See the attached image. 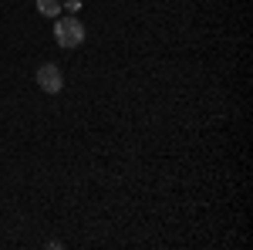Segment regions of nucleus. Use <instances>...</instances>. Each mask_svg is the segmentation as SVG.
<instances>
[{"instance_id":"f257e3e1","label":"nucleus","mask_w":253,"mask_h":250,"mask_svg":"<svg viewBox=\"0 0 253 250\" xmlns=\"http://www.w3.org/2000/svg\"><path fill=\"white\" fill-rule=\"evenodd\" d=\"M54 41L61 48H81L84 44V24L78 17H58L54 20Z\"/></svg>"},{"instance_id":"f03ea898","label":"nucleus","mask_w":253,"mask_h":250,"mask_svg":"<svg viewBox=\"0 0 253 250\" xmlns=\"http://www.w3.org/2000/svg\"><path fill=\"white\" fill-rule=\"evenodd\" d=\"M38 88L47 92V95H58L61 88H64V71H61L58 64H41L38 68Z\"/></svg>"},{"instance_id":"7ed1b4c3","label":"nucleus","mask_w":253,"mask_h":250,"mask_svg":"<svg viewBox=\"0 0 253 250\" xmlns=\"http://www.w3.org/2000/svg\"><path fill=\"white\" fill-rule=\"evenodd\" d=\"M38 14L41 17H58L61 14V0H38Z\"/></svg>"},{"instance_id":"20e7f679","label":"nucleus","mask_w":253,"mask_h":250,"mask_svg":"<svg viewBox=\"0 0 253 250\" xmlns=\"http://www.w3.org/2000/svg\"><path fill=\"white\" fill-rule=\"evenodd\" d=\"M64 7H68V10L75 14V10H78V7H81V0H64Z\"/></svg>"}]
</instances>
